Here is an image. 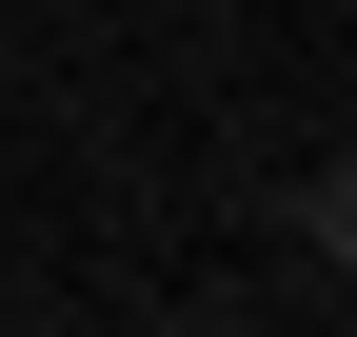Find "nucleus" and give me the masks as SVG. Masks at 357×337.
Returning <instances> with one entry per match:
<instances>
[{
    "label": "nucleus",
    "mask_w": 357,
    "mask_h": 337,
    "mask_svg": "<svg viewBox=\"0 0 357 337\" xmlns=\"http://www.w3.org/2000/svg\"><path fill=\"white\" fill-rule=\"evenodd\" d=\"M298 238H318V258L357 278V159H318V179H298Z\"/></svg>",
    "instance_id": "nucleus-1"
}]
</instances>
